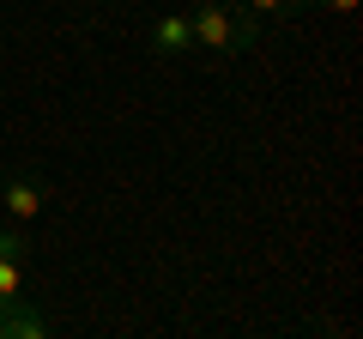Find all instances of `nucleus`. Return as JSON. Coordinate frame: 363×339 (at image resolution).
Masks as SVG:
<instances>
[{
	"mask_svg": "<svg viewBox=\"0 0 363 339\" xmlns=\"http://www.w3.org/2000/svg\"><path fill=\"white\" fill-rule=\"evenodd\" d=\"M188 30H194V49H206L212 61H236V55L255 49V37H260L255 18H236L218 0H200L194 13H188Z\"/></svg>",
	"mask_w": 363,
	"mask_h": 339,
	"instance_id": "obj_1",
	"label": "nucleus"
},
{
	"mask_svg": "<svg viewBox=\"0 0 363 339\" xmlns=\"http://www.w3.org/2000/svg\"><path fill=\"white\" fill-rule=\"evenodd\" d=\"M0 206L13 224H37V212L49 206V182L43 176H0Z\"/></svg>",
	"mask_w": 363,
	"mask_h": 339,
	"instance_id": "obj_2",
	"label": "nucleus"
},
{
	"mask_svg": "<svg viewBox=\"0 0 363 339\" xmlns=\"http://www.w3.org/2000/svg\"><path fill=\"white\" fill-rule=\"evenodd\" d=\"M152 49L164 55V61H182V55H194V30H188V18H182V13L152 18Z\"/></svg>",
	"mask_w": 363,
	"mask_h": 339,
	"instance_id": "obj_3",
	"label": "nucleus"
},
{
	"mask_svg": "<svg viewBox=\"0 0 363 339\" xmlns=\"http://www.w3.org/2000/svg\"><path fill=\"white\" fill-rule=\"evenodd\" d=\"M25 303V255H6L0 248V315Z\"/></svg>",
	"mask_w": 363,
	"mask_h": 339,
	"instance_id": "obj_4",
	"label": "nucleus"
},
{
	"mask_svg": "<svg viewBox=\"0 0 363 339\" xmlns=\"http://www.w3.org/2000/svg\"><path fill=\"white\" fill-rule=\"evenodd\" d=\"M43 333H49V321H43L30 303H18V309L0 315V339H43Z\"/></svg>",
	"mask_w": 363,
	"mask_h": 339,
	"instance_id": "obj_5",
	"label": "nucleus"
},
{
	"mask_svg": "<svg viewBox=\"0 0 363 339\" xmlns=\"http://www.w3.org/2000/svg\"><path fill=\"white\" fill-rule=\"evenodd\" d=\"M255 13H267V18H303L309 13V0H248Z\"/></svg>",
	"mask_w": 363,
	"mask_h": 339,
	"instance_id": "obj_6",
	"label": "nucleus"
},
{
	"mask_svg": "<svg viewBox=\"0 0 363 339\" xmlns=\"http://www.w3.org/2000/svg\"><path fill=\"white\" fill-rule=\"evenodd\" d=\"M309 6H327V13H351L357 0H309Z\"/></svg>",
	"mask_w": 363,
	"mask_h": 339,
	"instance_id": "obj_7",
	"label": "nucleus"
},
{
	"mask_svg": "<svg viewBox=\"0 0 363 339\" xmlns=\"http://www.w3.org/2000/svg\"><path fill=\"white\" fill-rule=\"evenodd\" d=\"M97 6H109V0H97Z\"/></svg>",
	"mask_w": 363,
	"mask_h": 339,
	"instance_id": "obj_8",
	"label": "nucleus"
}]
</instances>
